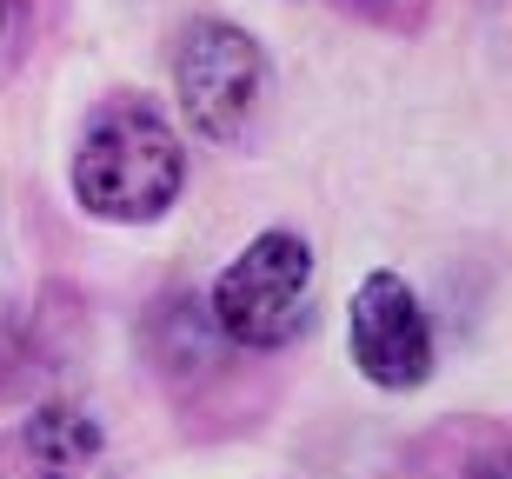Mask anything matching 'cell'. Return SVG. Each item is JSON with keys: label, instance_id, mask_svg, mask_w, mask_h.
<instances>
[{"label": "cell", "instance_id": "obj_1", "mask_svg": "<svg viewBox=\"0 0 512 479\" xmlns=\"http://www.w3.org/2000/svg\"><path fill=\"white\" fill-rule=\"evenodd\" d=\"M74 200L107 227H153L187 193V147L147 94H107L74 140Z\"/></svg>", "mask_w": 512, "mask_h": 479}, {"label": "cell", "instance_id": "obj_2", "mask_svg": "<svg viewBox=\"0 0 512 479\" xmlns=\"http://www.w3.org/2000/svg\"><path fill=\"white\" fill-rule=\"evenodd\" d=\"M313 247L293 227H266L233 253L207 293V320L227 346L280 353L313 326Z\"/></svg>", "mask_w": 512, "mask_h": 479}, {"label": "cell", "instance_id": "obj_3", "mask_svg": "<svg viewBox=\"0 0 512 479\" xmlns=\"http://www.w3.org/2000/svg\"><path fill=\"white\" fill-rule=\"evenodd\" d=\"M173 94L200 140L240 147L266 107V54L240 20L200 14L173 40Z\"/></svg>", "mask_w": 512, "mask_h": 479}, {"label": "cell", "instance_id": "obj_4", "mask_svg": "<svg viewBox=\"0 0 512 479\" xmlns=\"http://www.w3.org/2000/svg\"><path fill=\"white\" fill-rule=\"evenodd\" d=\"M346 346H353V366L386 393H413V386L433 380V320H426L419 293L393 267L366 273L353 287Z\"/></svg>", "mask_w": 512, "mask_h": 479}, {"label": "cell", "instance_id": "obj_5", "mask_svg": "<svg viewBox=\"0 0 512 479\" xmlns=\"http://www.w3.org/2000/svg\"><path fill=\"white\" fill-rule=\"evenodd\" d=\"M100 446H107L100 420L74 400H40L27 413V426H20V453H27L34 479H87Z\"/></svg>", "mask_w": 512, "mask_h": 479}, {"label": "cell", "instance_id": "obj_6", "mask_svg": "<svg viewBox=\"0 0 512 479\" xmlns=\"http://www.w3.org/2000/svg\"><path fill=\"white\" fill-rule=\"evenodd\" d=\"M446 446H453V479H512V426L459 420Z\"/></svg>", "mask_w": 512, "mask_h": 479}, {"label": "cell", "instance_id": "obj_7", "mask_svg": "<svg viewBox=\"0 0 512 479\" xmlns=\"http://www.w3.org/2000/svg\"><path fill=\"white\" fill-rule=\"evenodd\" d=\"M346 7L360 20H373V27H386V34H419L439 0H346Z\"/></svg>", "mask_w": 512, "mask_h": 479}, {"label": "cell", "instance_id": "obj_8", "mask_svg": "<svg viewBox=\"0 0 512 479\" xmlns=\"http://www.w3.org/2000/svg\"><path fill=\"white\" fill-rule=\"evenodd\" d=\"M20 34H27V0H0V74L14 67Z\"/></svg>", "mask_w": 512, "mask_h": 479}]
</instances>
